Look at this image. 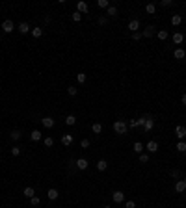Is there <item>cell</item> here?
I'll use <instances>...</instances> for the list:
<instances>
[{
    "mask_svg": "<svg viewBox=\"0 0 186 208\" xmlns=\"http://www.w3.org/2000/svg\"><path fill=\"white\" fill-rule=\"evenodd\" d=\"M140 162L142 164H147L149 162V154H143V152H142V154H140Z\"/></svg>",
    "mask_w": 186,
    "mask_h": 208,
    "instance_id": "38",
    "label": "cell"
},
{
    "mask_svg": "<svg viewBox=\"0 0 186 208\" xmlns=\"http://www.w3.org/2000/svg\"><path fill=\"white\" fill-rule=\"evenodd\" d=\"M65 124H69V127H73V124H77V115L69 113V115L65 117Z\"/></svg>",
    "mask_w": 186,
    "mask_h": 208,
    "instance_id": "18",
    "label": "cell"
},
{
    "mask_svg": "<svg viewBox=\"0 0 186 208\" xmlns=\"http://www.w3.org/2000/svg\"><path fill=\"white\" fill-rule=\"evenodd\" d=\"M30 140H32V141H39V140H43V134H41L39 130H32V134H30Z\"/></svg>",
    "mask_w": 186,
    "mask_h": 208,
    "instance_id": "14",
    "label": "cell"
},
{
    "mask_svg": "<svg viewBox=\"0 0 186 208\" xmlns=\"http://www.w3.org/2000/svg\"><path fill=\"white\" fill-rule=\"evenodd\" d=\"M114 132H115V134H123V136H125V134L128 132V124L123 121V119H117V121L114 123Z\"/></svg>",
    "mask_w": 186,
    "mask_h": 208,
    "instance_id": "1",
    "label": "cell"
},
{
    "mask_svg": "<svg viewBox=\"0 0 186 208\" xmlns=\"http://www.w3.org/2000/svg\"><path fill=\"white\" fill-rule=\"evenodd\" d=\"M2 30L6 33H11L13 30H15V24H13V20H4L2 23Z\"/></svg>",
    "mask_w": 186,
    "mask_h": 208,
    "instance_id": "4",
    "label": "cell"
},
{
    "mask_svg": "<svg viewBox=\"0 0 186 208\" xmlns=\"http://www.w3.org/2000/svg\"><path fill=\"white\" fill-rule=\"evenodd\" d=\"M142 37H143V36H142V32H134V33H132V39H134V41H140Z\"/></svg>",
    "mask_w": 186,
    "mask_h": 208,
    "instance_id": "39",
    "label": "cell"
},
{
    "mask_svg": "<svg viewBox=\"0 0 186 208\" xmlns=\"http://www.w3.org/2000/svg\"><path fill=\"white\" fill-rule=\"evenodd\" d=\"M91 130H93V134H101L102 132V124L101 123H93L91 124Z\"/></svg>",
    "mask_w": 186,
    "mask_h": 208,
    "instance_id": "24",
    "label": "cell"
},
{
    "mask_svg": "<svg viewBox=\"0 0 186 208\" xmlns=\"http://www.w3.org/2000/svg\"><path fill=\"white\" fill-rule=\"evenodd\" d=\"M47 195H49V199H50V201H56V199H58V195H60V191H58L56 188H50Z\"/></svg>",
    "mask_w": 186,
    "mask_h": 208,
    "instance_id": "16",
    "label": "cell"
},
{
    "mask_svg": "<svg viewBox=\"0 0 186 208\" xmlns=\"http://www.w3.org/2000/svg\"><path fill=\"white\" fill-rule=\"evenodd\" d=\"M128 127H130V128H138V121H136V119H130V121H128Z\"/></svg>",
    "mask_w": 186,
    "mask_h": 208,
    "instance_id": "41",
    "label": "cell"
},
{
    "mask_svg": "<svg viewBox=\"0 0 186 208\" xmlns=\"http://www.w3.org/2000/svg\"><path fill=\"white\" fill-rule=\"evenodd\" d=\"M88 160H86V158H78V160H77V167L78 169H82V171H84V169H88Z\"/></svg>",
    "mask_w": 186,
    "mask_h": 208,
    "instance_id": "13",
    "label": "cell"
},
{
    "mask_svg": "<svg viewBox=\"0 0 186 208\" xmlns=\"http://www.w3.org/2000/svg\"><path fill=\"white\" fill-rule=\"evenodd\" d=\"M41 124H43L45 128H52L54 124H56V121H54L52 117H43V119H41Z\"/></svg>",
    "mask_w": 186,
    "mask_h": 208,
    "instance_id": "8",
    "label": "cell"
},
{
    "mask_svg": "<svg viewBox=\"0 0 186 208\" xmlns=\"http://www.w3.org/2000/svg\"><path fill=\"white\" fill-rule=\"evenodd\" d=\"M88 9H89L88 2H84V0H78V2H77V11L78 13H88Z\"/></svg>",
    "mask_w": 186,
    "mask_h": 208,
    "instance_id": "6",
    "label": "cell"
},
{
    "mask_svg": "<svg viewBox=\"0 0 186 208\" xmlns=\"http://www.w3.org/2000/svg\"><path fill=\"white\" fill-rule=\"evenodd\" d=\"M67 93H69V95H71V97H74V95H77V93H78V89H77V87H74V86H69V87H67Z\"/></svg>",
    "mask_w": 186,
    "mask_h": 208,
    "instance_id": "33",
    "label": "cell"
},
{
    "mask_svg": "<svg viewBox=\"0 0 186 208\" xmlns=\"http://www.w3.org/2000/svg\"><path fill=\"white\" fill-rule=\"evenodd\" d=\"M182 41H184V33L175 32V33H173V43H175V45H181Z\"/></svg>",
    "mask_w": 186,
    "mask_h": 208,
    "instance_id": "11",
    "label": "cell"
},
{
    "mask_svg": "<svg viewBox=\"0 0 186 208\" xmlns=\"http://www.w3.org/2000/svg\"><path fill=\"white\" fill-rule=\"evenodd\" d=\"M128 30L130 32H138V30H140V20H138V19H132V20H130V23H128Z\"/></svg>",
    "mask_w": 186,
    "mask_h": 208,
    "instance_id": "9",
    "label": "cell"
},
{
    "mask_svg": "<svg viewBox=\"0 0 186 208\" xmlns=\"http://www.w3.org/2000/svg\"><path fill=\"white\" fill-rule=\"evenodd\" d=\"M30 204H32V206H39V204H41V199H39L37 195H34V197L30 199Z\"/></svg>",
    "mask_w": 186,
    "mask_h": 208,
    "instance_id": "30",
    "label": "cell"
},
{
    "mask_svg": "<svg viewBox=\"0 0 186 208\" xmlns=\"http://www.w3.org/2000/svg\"><path fill=\"white\" fill-rule=\"evenodd\" d=\"M171 4H173L171 0H162V2H160V6H162V8H169Z\"/></svg>",
    "mask_w": 186,
    "mask_h": 208,
    "instance_id": "40",
    "label": "cell"
},
{
    "mask_svg": "<svg viewBox=\"0 0 186 208\" xmlns=\"http://www.w3.org/2000/svg\"><path fill=\"white\" fill-rule=\"evenodd\" d=\"M97 169H99V171H106V169H108V162H106V160H99V162H97Z\"/></svg>",
    "mask_w": 186,
    "mask_h": 208,
    "instance_id": "23",
    "label": "cell"
},
{
    "mask_svg": "<svg viewBox=\"0 0 186 208\" xmlns=\"http://www.w3.org/2000/svg\"><path fill=\"white\" fill-rule=\"evenodd\" d=\"M20 136H23V134H20V130H11V132H9V137H11L13 141H19Z\"/></svg>",
    "mask_w": 186,
    "mask_h": 208,
    "instance_id": "21",
    "label": "cell"
},
{
    "mask_svg": "<svg viewBox=\"0 0 186 208\" xmlns=\"http://www.w3.org/2000/svg\"><path fill=\"white\" fill-rule=\"evenodd\" d=\"M71 17H73V20H74V23H80V20H82V13H78V11H74V13H73V15H71Z\"/></svg>",
    "mask_w": 186,
    "mask_h": 208,
    "instance_id": "34",
    "label": "cell"
},
{
    "mask_svg": "<svg viewBox=\"0 0 186 208\" xmlns=\"http://www.w3.org/2000/svg\"><path fill=\"white\" fill-rule=\"evenodd\" d=\"M112 199H114V203H115V204H121L123 201H125V193H123L121 190H115V191L112 193Z\"/></svg>",
    "mask_w": 186,
    "mask_h": 208,
    "instance_id": "2",
    "label": "cell"
},
{
    "mask_svg": "<svg viewBox=\"0 0 186 208\" xmlns=\"http://www.w3.org/2000/svg\"><path fill=\"white\" fill-rule=\"evenodd\" d=\"M32 36L36 37V39L41 37V36H43V28H39V26H37V28H34V30H32Z\"/></svg>",
    "mask_w": 186,
    "mask_h": 208,
    "instance_id": "27",
    "label": "cell"
},
{
    "mask_svg": "<svg viewBox=\"0 0 186 208\" xmlns=\"http://www.w3.org/2000/svg\"><path fill=\"white\" fill-rule=\"evenodd\" d=\"M181 23H182V17L181 15H173V17H171V24H173V26H179Z\"/></svg>",
    "mask_w": 186,
    "mask_h": 208,
    "instance_id": "25",
    "label": "cell"
},
{
    "mask_svg": "<svg viewBox=\"0 0 186 208\" xmlns=\"http://www.w3.org/2000/svg\"><path fill=\"white\" fill-rule=\"evenodd\" d=\"M77 80H78V84H86V80H88V76L84 73H78L77 74Z\"/></svg>",
    "mask_w": 186,
    "mask_h": 208,
    "instance_id": "29",
    "label": "cell"
},
{
    "mask_svg": "<svg viewBox=\"0 0 186 208\" xmlns=\"http://www.w3.org/2000/svg\"><path fill=\"white\" fill-rule=\"evenodd\" d=\"M99 24H106V17H99Z\"/></svg>",
    "mask_w": 186,
    "mask_h": 208,
    "instance_id": "45",
    "label": "cell"
},
{
    "mask_svg": "<svg viewBox=\"0 0 186 208\" xmlns=\"http://www.w3.org/2000/svg\"><path fill=\"white\" fill-rule=\"evenodd\" d=\"M153 127H155V119H153V117H149V115H147L145 124H143V132H151V130H153Z\"/></svg>",
    "mask_w": 186,
    "mask_h": 208,
    "instance_id": "5",
    "label": "cell"
},
{
    "mask_svg": "<svg viewBox=\"0 0 186 208\" xmlns=\"http://www.w3.org/2000/svg\"><path fill=\"white\" fill-rule=\"evenodd\" d=\"M175 191H177V193H184V191H186V178L177 180V184H175Z\"/></svg>",
    "mask_w": 186,
    "mask_h": 208,
    "instance_id": "3",
    "label": "cell"
},
{
    "mask_svg": "<svg viewBox=\"0 0 186 208\" xmlns=\"http://www.w3.org/2000/svg\"><path fill=\"white\" fill-rule=\"evenodd\" d=\"M145 119H147V115H145V117H140V119H136V121H138V127H143V124H145Z\"/></svg>",
    "mask_w": 186,
    "mask_h": 208,
    "instance_id": "43",
    "label": "cell"
},
{
    "mask_svg": "<svg viewBox=\"0 0 186 208\" xmlns=\"http://www.w3.org/2000/svg\"><path fill=\"white\" fill-rule=\"evenodd\" d=\"M106 15L108 17H115V15H117V8H115V6H110L108 11H106Z\"/></svg>",
    "mask_w": 186,
    "mask_h": 208,
    "instance_id": "26",
    "label": "cell"
},
{
    "mask_svg": "<svg viewBox=\"0 0 186 208\" xmlns=\"http://www.w3.org/2000/svg\"><path fill=\"white\" fill-rule=\"evenodd\" d=\"M132 149H134V152H136V154H142V152H143V149H145V147H143V143L136 141V143L132 145Z\"/></svg>",
    "mask_w": 186,
    "mask_h": 208,
    "instance_id": "20",
    "label": "cell"
},
{
    "mask_svg": "<svg viewBox=\"0 0 186 208\" xmlns=\"http://www.w3.org/2000/svg\"><path fill=\"white\" fill-rule=\"evenodd\" d=\"M19 32H20V33L32 32V30H30V24H28V23H20V24H19Z\"/></svg>",
    "mask_w": 186,
    "mask_h": 208,
    "instance_id": "19",
    "label": "cell"
},
{
    "mask_svg": "<svg viewBox=\"0 0 186 208\" xmlns=\"http://www.w3.org/2000/svg\"><path fill=\"white\" fill-rule=\"evenodd\" d=\"M156 36H158V39H162V41H164V39H168V32H166V30H160V32L156 33Z\"/></svg>",
    "mask_w": 186,
    "mask_h": 208,
    "instance_id": "36",
    "label": "cell"
},
{
    "mask_svg": "<svg viewBox=\"0 0 186 208\" xmlns=\"http://www.w3.org/2000/svg\"><path fill=\"white\" fill-rule=\"evenodd\" d=\"M102 208H112V206H108V204H106V206H102Z\"/></svg>",
    "mask_w": 186,
    "mask_h": 208,
    "instance_id": "48",
    "label": "cell"
},
{
    "mask_svg": "<svg viewBox=\"0 0 186 208\" xmlns=\"http://www.w3.org/2000/svg\"><path fill=\"white\" fill-rule=\"evenodd\" d=\"M97 6H99V8H110V4H108V0H99V2H97Z\"/></svg>",
    "mask_w": 186,
    "mask_h": 208,
    "instance_id": "35",
    "label": "cell"
},
{
    "mask_svg": "<svg viewBox=\"0 0 186 208\" xmlns=\"http://www.w3.org/2000/svg\"><path fill=\"white\" fill-rule=\"evenodd\" d=\"M145 11L149 13V15H155V11H156V6H155V4H147V6H145Z\"/></svg>",
    "mask_w": 186,
    "mask_h": 208,
    "instance_id": "28",
    "label": "cell"
},
{
    "mask_svg": "<svg viewBox=\"0 0 186 208\" xmlns=\"http://www.w3.org/2000/svg\"><path fill=\"white\" fill-rule=\"evenodd\" d=\"M11 154H13V156H19V154H20V147H19V145L11 147Z\"/></svg>",
    "mask_w": 186,
    "mask_h": 208,
    "instance_id": "37",
    "label": "cell"
},
{
    "mask_svg": "<svg viewBox=\"0 0 186 208\" xmlns=\"http://www.w3.org/2000/svg\"><path fill=\"white\" fill-rule=\"evenodd\" d=\"M175 136L179 137V140H184V137H186V127H181V124H179V127L175 128Z\"/></svg>",
    "mask_w": 186,
    "mask_h": 208,
    "instance_id": "7",
    "label": "cell"
},
{
    "mask_svg": "<svg viewBox=\"0 0 186 208\" xmlns=\"http://www.w3.org/2000/svg\"><path fill=\"white\" fill-rule=\"evenodd\" d=\"M175 149H177L179 152H186V143H184V141H179Z\"/></svg>",
    "mask_w": 186,
    "mask_h": 208,
    "instance_id": "31",
    "label": "cell"
},
{
    "mask_svg": "<svg viewBox=\"0 0 186 208\" xmlns=\"http://www.w3.org/2000/svg\"><path fill=\"white\" fill-rule=\"evenodd\" d=\"M145 149L151 152V154H155V152L158 151V143H156V141H149V143L145 145Z\"/></svg>",
    "mask_w": 186,
    "mask_h": 208,
    "instance_id": "10",
    "label": "cell"
},
{
    "mask_svg": "<svg viewBox=\"0 0 186 208\" xmlns=\"http://www.w3.org/2000/svg\"><path fill=\"white\" fill-rule=\"evenodd\" d=\"M125 208H136V203H134V201H127V203H125Z\"/></svg>",
    "mask_w": 186,
    "mask_h": 208,
    "instance_id": "44",
    "label": "cell"
},
{
    "mask_svg": "<svg viewBox=\"0 0 186 208\" xmlns=\"http://www.w3.org/2000/svg\"><path fill=\"white\" fill-rule=\"evenodd\" d=\"M23 195H24V197H28V199H32L34 195H36V191H34V188H30V186H28V188H24Z\"/></svg>",
    "mask_w": 186,
    "mask_h": 208,
    "instance_id": "22",
    "label": "cell"
},
{
    "mask_svg": "<svg viewBox=\"0 0 186 208\" xmlns=\"http://www.w3.org/2000/svg\"><path fill=\"white\" fill-rule=\"evenodd\" d=\"M173 56H175V60H184V58H186V52H184V48H175Z\"/></svg>",
    "mask_w": 186,
    "mask_h": 208,
    "instance_id": "12",
    "label": "cell"
},
{
    "mask_svg": "<svg viewBox=\"0 0 186 208\" xmlns=\"http://www.w3.org/2000/svg\"><path fill=\"white\" fill-rule=\"evenodd\" d=\"M43 143H45V147H52L54 145V140L49 136V137H43Z\"/></svg>",
    "mask_w": 186,
    "mask_h": 208,
    "instance_id": "32",
    "label": "cell"
},
{
    "mask_svg": "<svg viewBox=\"0 0 186 208\" xmlns=\"http://www.w3.org/2000/svg\"><path fill=\"white\" fill-rule=\"evenodd\" d=\"M80 147H82V149H88V147H89V140H82V141H80Z\"/></svg>",
    "mask_w": 186,
    "mask_h": 208,
    "instance_id": "42",
    "label": "cell"
},
{
    "mask_svg": "<svg viewBox=\"0 0 186 208\" xmlns=\"http://www.w3.org/2000/svg\"><path fill=\"white\" fill-rule=\"evenodd\" d=\"M61 143H63L65 147H69V145L73 143V136L71 134H63V136H61Z\"/></svg>",
    "mask_w": 186,
    "mask_h": 208,
    "instance_id": "15",
    "label": "cell"
},
{
    "mask_svg": "<svg viewBox=\"0 0 186 208\" xmlns=\"http://www.w3.org/2000/svg\"><path fill=\"white\" fill-rule=\"evenodd\" d=\"M153 33H155V26H147V28L142 32V36L143 37H153Z\"/></svg>",
    "mask_w": 186,
    "mask_h": 208,
    "instance_id": "17",
    "label": "cell"
},
{
    "mask_svg": "<svg viewBox=\"0 0 186 208\" xmlns=\"http://www.w3.org/2000/svg\"><path fill=\"white\" fill-rule=\"evenodd\" d=\"M179 175H181V173H179L177 169H173V171H171V177H179Z\"/></svg>",
    "mask_w": 186,
    "mask_h": 208,
    "instance_id": "47",
    "label": "cell"
},
{
    "mask_svg": "<svg viewBox=\"0 0 186 208\" xmlns=\"http://www.w3.org/2000/svg\"><path fill=\"white\" fill-rule=\"evenodd\" d=\"M181 100H182V106H186V93H182V97H181Z\"/></svg>",
    "mask_w": 186,
    "mask_h": 208,
    "instance_id": "46",
    "label": "cell"
}]
</instances>
